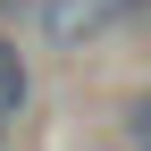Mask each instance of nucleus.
<instances>
[{"label":"nucleus","mask_w":151,"mask_h":151,"mask_svg":"<svg viewBox=\"0 0 151 151\" xmlns=\"http://www.w3.org/2000/svg\"><path fill=\"white\" fill-rule=\"evenodd\" d=\"M126 151H151V92L126 109Z\"/></svg>","instance_id":"nucleus-3"},{"label":"nucleus","mask_w":151,"mask_h":151,"mask_svg":"<svg viewBox=\"0 0 151 151\" xmlns=\"http://www.w3.org/2000/svg\"><path fill=\"white\" fill-rule=\"evenodd\" d=\"M25 92H34V76H25V50H17V42H0V134H9V118L25 109Z\"/></svg>","instance_id":"nucleus-2"},{"label":"nucleus","mask_w":151,"mask_h":151,"mask_svg":"<svg viewBox=\"0 0 151 151\" xmlns=\"http://www.w3.org/2000/svg\"><path fill=\"white\" fill-rule=\"evenodd\" d=\"M134 9H151V0H42V9H34V25H42V42L76 50V42H92V34L126 25Z\"/></svg>","instance_id":"nucleus-1"}]
</instances>
